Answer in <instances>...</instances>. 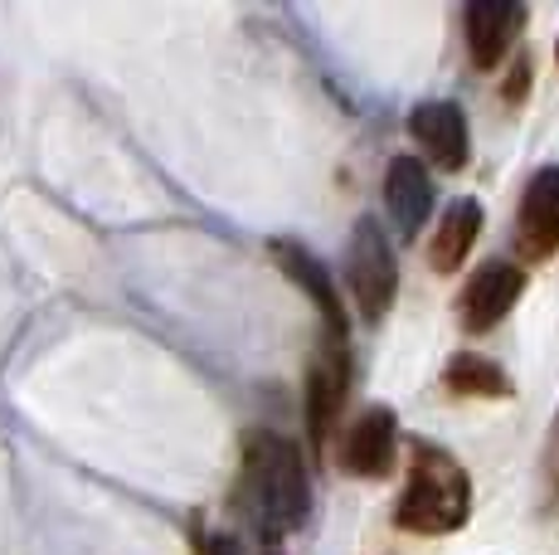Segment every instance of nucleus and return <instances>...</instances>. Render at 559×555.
Instances as JSON below:
<instances>
[{
    "mask_svg": "<svg viewBox=\"0 0 559 555\" xmlns=\"http://www.w3.org/2000/svg\"><path fill=\"white\" fill-rule=\"evenodd\" d=\"M249 487H253V511L263 541H277L283 531L307 521V468L297 444L277 439V434H258L249 439Z\"/></svg>",
    "mask_w": 559,
    "mask_h": 555,
    "instance_id": "2",
    "label": "nucleus"
},
{
    "mask_svg": "<svg viewBox=\"0 0 559 555\" xmlns=\"http://www.w3.org/2000/svg\"><path fill=\"white\" fill-rule=\"evenodd\" d=\"M477 234H481V205L477 200H457V205H448V215L438 220L433 244H428V263H433L438 273H457L462 259L472 253V244H477Z\"/></svg>",
    "mask_w": 559,
    "mask_h": 555,
    "instance_id": "12",
    "label": "nucleus"
},
{
    "mask_svg": "<svg viewBox=\"0 0 559 555\" xmlns=\"http://www.w3.org/2000/svg\"><path fill=\"white\" fill-rule=\"evenodd\" d=\"M472 517V483L467 468L457 463L448 448L414 444L408 458V487L394 507V521L414 536H448V531L467 527Z\"/></svg>",
    "mask_w": 559,
    "mask_h": 555,
    "instance_id": "1",
    "label": "nucleus"
},
{
    "mask_svg": "<svg viewBox=\"0 0 559 555\" xmlns=\"http://www.w3.org/2000/svg\"><path fill=\"white\" fill-rule=\"evenodd\" d=\"M555 59H559V45H555Z\"/></svg>",
    "mask_w": 559,
    "mask_h": 555,
    "instance_id": "16",
    "label": "nucleus"
},
{
    "mask_svg": "<svg viewBox=\"0 0 559 555\" xmlns=\"http://www.w3.org/2000/svg\"><path fill=\"white\" fill-rule=\"evenodd\" d=\"M525 25V10L515 0H472L467 5V55L477 69H497L507 59Z\"/></svg>",
    "mask_w": 559,
    "mask_h": 555,
    "instance_id": "9",
    "label": "nucleus"
},
{
    "mask_svg": "<svg viewBox=\"0 0 559 555\" xmlns=\"http://www.w3.org/2000/svg\"><path fill=\"white\" fill-rule=\"evenodd\" d=\"M394 439H400V420L394 410L374 404L365 410L356 424L346 429V444H341V468L356 477H384L394 463Z\"/></svg>",
    "mask_w": 559,
    "mask_h": 555,
    "instance_id": "7",
    "label": "nucleus"
},
{
    "mask_svg": "<svg viewBox=\"0 0 559 555\" xmlns=\"http://www.w3.org/2000/svg\"><path fill=\"white\" fill-rule=\"evenodd\" d=\"M515 244L525 259L559 253V166H545L525 180L521 215H515Z\"/></svg>",
    "mask_w": 559,
    "mask_h": 555,
    "instance_id": "5",
    "label": "nucleus"
},
{
    "mask_svg": "<svg viewBox=\"0 0 559 555\" xmlns=\"http://www.w3.org/2000/svg\"><path fill=\"white\" fill-rule=\"evenodd\" d=\"M540 477H545V511H559V414L540 448Z\"/></svg>",
    "mask_w": 559,
    "mask_h": 555,
    "instance_id": "14",
    "label": "nucleus"
},
{
    "mask_svg": "<svg viewBox=\"0 0 559 555\" xmlns=\"http://www.w3.org/2000/svg\"><path fill=\"white\" fill-rule=\"evenodd\" d=\"M346 386H350L346 341H331L307 376V429H311V444L317 448L336 429V414H341V404H346Z\"/></svg>",
    "mask_w": 559,
    "mask_h": 555,
    "instance_id": "8",
    "label": "nucleus"
},
{
    "mask_svg": "<svg viewBox=\"0 0 559 555\" xmlns=\"http://www.w3.org/2000/svg\"><path fill=\"white\" fill-rule=\"evenodd\" d=\"M525 79H531V63H515V73H511V98H521V93H525Z\"/></svg>",
    "mask_w": 559,
    "mask_h": 555,
    "instance_id": "15",
    "label": "nucleus"
},
{
    "mask_svg": "<svg viewBox=\"0 0 559 555\" xmlns=\"http://www.w3.org/2000/svg\"><path fill=\"white\" fill-rule=\"evenodd\" d=\"M443 386L453 394H477V400H507L511 394V376L487 356H472V351H457L443 366Z\"/></svg>",
    "mask_w": 559,
    "mask_h": 555,
    "instance_id": "13",
    "label": "nucleus"
},
{
    "mask_svg": "<svg viewBox=\"0 0 559 555\" xmlns=\"http://www.w3.org/2000/svg\"><path fill=\"white\" fill-rule=\"evenodd\" d=\"M384 205H390L404 239H414V234L424 229L428 210H433V180H428L418 156H394L390 176H384Z\"/></svg>",
    "mask_w": 559,
    "mask_h": 555,
    "instance_id": "10",
    "label": "nucleus"
},
{
    "mask_svg": "<svg viewBox=\"0 0 559 555\" xmlns=\"http://www.w3.org/2000/svg\"><path fill=\"white\" fill-rule=\"evenodd\" d=\"M273 259L283 263V273L293 278L297 287L311 297V303L321 307V317H326V327H331V336L336 341H346V317H341V297H336V287H331V273L321 269L317 259L302 249V244H273Z\"/></svg>",
    "mask_w": 559,
    "mask_h": 555,
    "instance_id": "11",
    "label": "nucleus"
},
{
    "mask_svg": "<svg viewBox=\"0 0 559 555\" xmlns=\"http://www.w3.org/2000/svg\"><path fill=\"white\" fill-rule=\"evenodd\" d=\"M521 293H525V273L507 259H487L467 278V287H462L457 322L467 327V332H491V327L521 303Z\"/></svg>",
    "mask_w": 559,
    "mask_h": 555,
    "instance_id": "4",
    "label": "nucleus"
},
{
    "mask_svg": "<svg viewBox=\"0 0 559 555\" xmlns=\"http://www.w3.org/2000/svg\"><path fill=\"white\" fill-rule=\"evenodd\" d=\"M408 137L424 146V156L438 170H462L472 156V137H467V117L453 103H418L408 113Z\"/></svg>",
    "mask_w": 559,
    "mask_h": 555,
    "instance_id": "6",
    "label": "nucleus"
},
{
    "mask_svg": "<svg viewBox=\"0 0 559 555\" xmlns=\"http://www.w3.org/2000/svg\"><path fill=\"white\" fill-rule=\"evenodd\" d=\"M346 278H350V293H356V307L365 312V322H380V317L390 312L394 293H400V263H394V249H390V239H384V229L370 215L350 234Z\"/></svg>",
    "mask_w": 559,
    "mask_h": 555,
    "instance_id": "3",
    "label": "nucleus"
}]
</instances>
